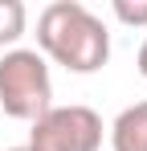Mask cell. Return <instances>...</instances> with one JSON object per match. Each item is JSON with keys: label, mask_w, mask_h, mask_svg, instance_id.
<instances>
[{"label": "cell", "mask_w": 147, "mask_h": 151, "mask_svg": "<svg viewBox=\"0 0 147 151\" xmlns=\"http://www.w3.org/2000/svg\"><path fill=\"white\" fill-rule=\"evenodd\" d=\"M37 45L70 74H94L110 57V33L78 0H53L37 17Z\"/></svg>", "instance_id": "obj_1"}, {"label": "cell", "mask_w": 147, "mask_h": 151, "mask_svg": "<svg viewBox=\"0 0 147 151\" xmlns=\"http://www.w3.org/2000/svg\"><path fill=\"white\" fill-rule=\"evenodd\" d=\"M0 106L8 119L37 123L53 106L49 65L37 49H8L0 57Z\"/></svg>", "instance_id": "obj_2"}, {"label": "cell", "mask_w": 147, "mask_h": 151, "mask_svg": "<svg viewBox=\"0 0 147 151\" xmlns=\"http://www.w3.org/2000/svg\"><path fill=\"white\" fill-rule=\"evenodd\" d=\"M102 119L90 106H49L29 131V151H98Z\"/></svg>", "instance_id": "obj_3"}, {"label": "cell", "mask_w": 147, "mask_h": 151, "mask_svg": "<svg viewBox=\"0 0 147 151\" xmlns=\"http://www.w3.org/2000/svg\"><path fill=\"white\" fill-rule=\"evenodd\" d=\"M110 147L115 151H147V102L127 106L110 127Z\"/></svg>", "instance_id": "obj_4"}, {"label": "cell", "mask_w": 147, "mask_h": 151, "mask_svg": "<svg viewBox=\"0 0 147 151\" xmlns=\"http://www.w3.org/2000/svg\"><path fill=\"white\" fill-rule=\"evenodd\" d=\"M24 21H29V12L21 0H0V49L17 45L24 37Z\"/></svg>", "instance_id": "obj_5"}, {"label": "cell", "mask_w": 147, "mask_h": 151, "mask_svg": "<svg viewBox=\"0 0 147 151\" xmlns=\"http://www.w3.org/2000/svg\"><path fill=\"white\" fill-rule=\"evenodd\" d=\"M115 17L122 25H147V0H115Z\"/></svg>", "instance_id": "obj_6"}, {"label": "cell", "mask_w": 147, "mask_h": 151, "mask_svg": "<svg viewBox=\"0 0 147 151\" xmlns=\"http://www.w3.org/2000/svg\"><path fill=\"white\" fill-rule=\"evenodd\" d=\"M135 65H139V74L147 78V41H143V45H139V61H135Z\"/></svg>", "instance_id": "obj_7"}, {"label": "cell", "mask_w": 147, "mask_h": 151, "mask_svg": "<svg viewBox=\"0 0 147 151\" xmlns=\"http://www.w3.org/2000/svg\"><path fill=\"white\" fill-rule=\"evenodd\" d=\"M8 151H29V143H24V147H8Z\"/></svg>", "instance_id": "obj_8"}]
</instances>
